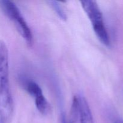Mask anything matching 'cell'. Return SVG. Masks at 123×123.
<instances>
[{"instance_id": "obj_1", "label": "cell", "mask_w": 123, "mask_h": 123, "mask_svg": "<svg viewBox=\"0 0 123 123\" xmlns=\"http://www.w3.org/2000/svg\"><path fill=\"white\" fill-rule=\"evenodd\" d=\"M13 111V102L9 84L8 50L6 43L0 40V117L8 119Z\"/></svg>"}, {"instance_id": "obj_2", "label": "cell", "mask_w": 123, "mask_h": 123, "mask_svg": "<svg viewBox=\"0 0 123 123\" xmlns=\"http://www.w3.org/2000/svg\"><path fill=\"white\" fill-rule=\"evenodd\" d=\"M0 7L4 14L14 23L17 31L26 43L31 45L33 40L32 32L16 4L10 0H0Z\"/></svg>"}, {"instance_id": "obj_3", "label": "cell", "mask_w": 123, "mask_h": 123, "mask_svg": "<svg viewBox=\"0 0 123 123\" xmlns=\"http://www.w3.org/2000/svg\"><path fill=\"white\" fill-rule=\"evenodd\" d=\"M80 4L92 24V28L97 38L102 39L106 37L108 31L103 22V14L97 2L91 0L82 1Z\"/></svg>"}, {"instance_id": "obj_4", "label": "cell", "mask_w": 123, "mask_h": 123, "mask_svg": "<svg viewBox=\"0 0 123 123\" xmlns=\"http://www.w3.org/2000/svg\"><path fill=\"white\" fill-rule=\"evenodd\" d=\"M78 97L80 123H94L92 114L86 98L82 94L78 95Z\"/></svg>"}, {"instance_id": "obj_5", "label": "cell", "mask_w": 123, "mask_h": 123, "mask_svg": "<svg viewBox=\"0 0 123 123\" xmlns=\"http://www.w3.org/2000/svg\"><path fill=\"white\" fill-rule=\"evenodd\" d=\"M36 108L42 115H46L50 113L52 111L51 105L45 98L44 95L42 94L34 98Z\"/></svg>"}, {"instance_id": "obj_6", "label": "cell", "mask_w": 123, "mask_h": 123, "mask_svg": "<svg viewBox=\"0 0 123 123\" xmlns=\"http://www.w3.org/2000/svg\"><path fill=\"white\" fill-rule=\"evenodd\" d=\"M26 91L34 98L40 95L43 94V91L40 86L33 80H28L25 85Z\"/></svg>"}, {"instance_id": "obj_7", "label": "cell", "mask_w": 123, "mask_h": 123, "mask_svg": "<svg viewBox=\"0 0 123 123\" xmlns=\"http://www.w3.org/2000/svg\"><path fill=\"white\" fill-rule=\"evenodd\" d=\"M48 3L49 4V6L51 7V8H52L53 10L55 12V13L57 14L58 16L61 20H64V21H66V20H67V14H66L65 11L64 10L62 6H61L60 2L55 1H49Z\"/></svg>"}, {"instance_id": "obj_8", "label": "cell", "mask_w": 123, "mask_h": 123, "mask_svg": "<svg viewBox=\"0 0 123 123\" xmlns=\"http://www.w3.org/2000/svg\"><path fill=\"white\" fill-rule=\"evenodd\" d=\"M79 117V114L76 112H72V118L71 119L70 121L69 122H67V119H66V117L65 114H62L61 115V123H74V120L76 118H78Z\"/></svg>"}, {"instance_id": "obj_9", "label": "cell", "mask_w": 123, "mask_h": 123, "mask_svg": "<svg viewBox=\"0 0 123 123\" xmlns=\"http://www.w3.org/2000/svg\"><path fill=\"white\" fill-rule=\"evenodd\" d=\"M115 123H123L122 120H117L115 121Z\"/></svg>"}, {"instance_id": "obj_10", "label": "cell", "mask_w": 123, "mask_h": 123, "mask_svg": "<svg viewBox=\"0 0 123 123\" xmlns=\"http://www.w3.org/2000/svg\"><path fill=\"white\" fill-rule=\"evenodd\" d=\"M0 123H2V121H1V122H0Z\"/></svg>"}]
</instances>
